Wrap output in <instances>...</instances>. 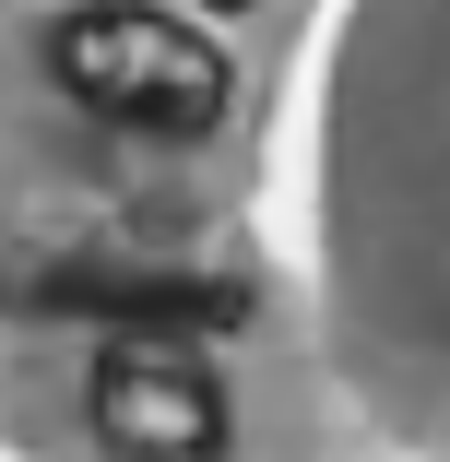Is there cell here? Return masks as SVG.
<instances>
[{"instance_id": "6da1fadb", "label": "cell", "mask_w": 450, "mask_h": 462, "mask_svg": "<svg viewBox=\"0 0 450 462\" xmlns=\"http://www.w3.org/2000/svg\"><path fill=\"white\" fill-rule=\"evenodd\" d=\"M48 71L71 107H96L119 131H154V143H190L237 107V71L214 36H190L178 13H142V0H96V13H60L48 36Z\"/></svg>"}, {"instance_id": "277c9868", "label": "cell", "mask_w": 450, "mask_h": 462, "mask_svg": "<svg viewBox=\"0 0 450 462\" xmlns=\"http://www.w3.org/2000/svg\"><path fill=\"white\" fill-rule=\"evenodd\" d=\"M214 13H249V0H214Z\"/></svg>"}, {"instance_id": "3957f363", "label": "cell", "mask_w": 450, "mask_h": 462, "mask_svg": "<svg viewBox=\"0 0 450 462\" xmlns=\"http://www.w3.org/2000/svg\"><path fill=\"white\" fill-rule=\"evenodd\" d=\"M24 309H119L131 332H166V320H249L237 285H190V273H36Z\"/></svg>"}, {"instance_id": "7a4b0ae2", "label": "cell", "mask_w": 450, "mask_h": 462, "mask_svg": "<svg viewBox=\"0 0 450 462\" xmlns=\"http://www.w3.org/2000/svg\"><path fill=\"white\" fill-rule=\"evenodd\" d=\"M83 415H96L107 450H142V462H190L225 439V380L190 356V344H166V332H131L96 356V380H83Z\"/></svg>"}]
</instances>
